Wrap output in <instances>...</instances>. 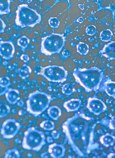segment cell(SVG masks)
I'll list each match as a JSON object with an SVG mask.
<instances>
[{
    "instance_id": "7",
    "label": "cell",
    "mask_w": 115,
    "mask_h": 158,
    "mask_svg": "<svg viewBox=\"0 0 115 158\" xmlns=\"http://www.w3.org/2000/svg\"><path fill=\"white\" fill-rule=\"evenodd\" d=\"M40 74L49 81L59 83L65 81L68 73L62 66L52 65L42 68Z\"/></svg>"
},
{
    "instance_id": "38",
    "label": "cell",
    "mask_w": 115,
    "mask_h": 158,
    "mask_svg": "<svg viewBox=\"0 0 115 158\" xmlns=\"http://www.w3.org/2000/svg\"><path fill=\"white\" fill-rule=\"evenodd\" d=\"M21 141L20 139L18 138H16L15 140V143L16 144H18L21 143Z\"/></svg>"
},
{
    "instance_id": "40",
    "label": "cell",
    "mask_w": 115,
    "mask_h": 158,
    "mask_svg": "<svg viewBox=\"0 0 115 158\" xmlns=\"http://www.w3.org/2000/svg\"><path fill=\"white\" fill-rule=\"evenodd\" d=\"M1 63H2V60H1V59H0V65H1Z\"/></svg>"
},
{
    "instance_id": "20",
    "label": "cell",
    "mask_w": 115,
    "mask_h": 158,
    "mask_svg": "<svg viewBox=\"0 0 115 158\" xmlns=\"http://www.w3.org/2000/svg\"><path fill=\"white\" fill-rule=\"evenodd\" d=\"M40 126L43 129L47 131L54 130L55 128L54 123L50 120H46L42 122L40 124Z\"/></svg>"
},
{
    "instance_id": "35",
    "label": "cell",
    "mask_w": 115,
    "mask_h": 158,
    "mask_svg": "<svg viewBox=\"0 0 115 158\" xmlns=\"http://www.w3.org/2000/svg\"><path fill=\"white\" fill-rule=\"evenodd\" d=\"M63 56L65 57H68L70 56V51L68 49H64L62 53Z\"/></svg>"
},
{
    "instance_id": "22",
    "label": "cell",
    "mask_w": 115,
    "mask_h": 158,
    "mask_svg": "<svg viewBox=\"0 0 115 158\" xmlns=\"http://www.w3.org/2000/svg\"><path fill=\"white\" fill-rule=\"evenodd\" d=\"M10 108L6 104H0V118H5L10 113Z\"/></svg>"
},
{
    "instance_id": "3",
    "label": "cell",
    "mask_w": 115,
    "mask_h": 158,
    "mask_svg": "<svg viewBox=\"0 0 115 158\" xmlns=\"http://www.w3.org/2000/svg\"><path fill=\"white\" fill-rule=\"evenodd\" d=\"M51 101L50 95L36 90L28 96L26 101L27 112L35 116L40 115L49 107Z\"/></svg>"
},
{
    "instance_id": "25",
    "label": "cell",
    "mask_w": 115,
    "mask_h": 158,
    "mask_svg": "<svg viewBox=\"0 0 115 158\" xmlns=\"http://www.w3.org/2000/svg\"><path fill=\"white\" fill-rule=\"evenodd\" d=\"M20 156V153L17 149H11L6 152L5 158H19Z\"/></svg>"
},
{
    "instance_id": "28",
    "label": "cell",
    "mask_w": 115,
    "mask_h": 158,
    "mask_svg": "<svg viewBox=\"0 0 115 158\" xmlns=\"http://www.w3.org/2000/svg\"><path fill=\"white\" fill-rule=\"evenodd\" d=\"M48 23L53 28H58L60 25V21L57 18H51L48 20Z\"/></svg>"
},
{
    "instance_id": "37",
    "label": "cell",
    "mask_w": 115,
    "mask_h": 158,
    "mask_svg": "<svg viewBox=\"0 0 115 158\" xmlns=\"http://www.w3.org/2000/svg\"><path fill=\"white\" fill-rule=\"evenodd\" d=\"M26 113H27V111H25V110H19V112H18V115L20 116H24L26 114Z\"/></svg>"
},
{
    "instance_id": "2",
    "label": "cell",
    "mask_w": 115,
    "mask_h": 158,
    "mask_svg": "<svg viewBox=\"0 0 115 158\" xmlns=\"http://www.w3.org/2000/svg\"><path fill=\"white\" fill-rule=\"evenodd\" d=\"M76 81L87 92L96 91L99 88L103 77V73L97 68L90 69L76 68L73 72Z\"/></svg>"
},
{
    "instance_id": "23",
    "label": "cell",
    "mask_w": 115,
    "mask_h": 158,
    "mask_svg": "<svg viewBox=\"0 0 115 158\" xmlns=\"http://www.w3.org/2000/svg\"><path fill=\"white\" fill-rule=\"evenodd\" d=\"M113 34L109 30H105L101 32L100 38L103 41L107 42L110 41L112 38Z\"/></svg>"
},
{
    "instance_id": "14",
    "label": "cell",
    "mask_w": 115,
    "mask_h": 158,
    "mask_svg": "<svg viewBox=\"0 0 115 158\" xmlns=\"http://www.w3.org/2000/svg\"><path fill=\"white\" fill-rule=\"evenodd\" d=\"M102 53L107 58L115 60V42L106 45L102 51Z\"/></svg>"
},
{
    "instance_id": "8",
    "label": "cell",
    "mask_w": 115,
    "mask_h": 158,
    "mask_svg": "<svg viewBox=\"0 0 115 158\" xmlns=\"http://www.w3.org/2000/svg\"><path fill=\"white\" fill-rule=\"evenodd\" d=\"M21 125L15 119H7L2 124L1 134L5 139L13 138L19 132Z\"/></svg>"
},
{
    "instance_id": "33",
    "label": "cell",
    "mask_w": 115,
    "mask_h": 158,
    "mask_svg": "<svg viewBox=\"0 0 115 158\" xmlns=\"http://www.w3.org/2000/svg\"><path fill=\"white\" fill-rule=\"evenodd\" d=\"M8 88H4V87L0 86V97L2 96L3 95L6 94Z\"/></svg>"
},
{
    "instance_id": "5",
    "label": "cell",
    "mask_w": 115,
    "mask_h": 158,
    "mask_svg": "<svg viewBox=\"0 0 115 158\" xmlns=\"http://www.w3.org/2000/svg\"><path fill=\"white\" fill-rule=\"evenodd\" d=\"M41 16L35 10L27 5H22L18 7L16 23L20 27H33L40 23Z\"/></svg>"
},
{
    "instance_id": "24",
    "label": "cell",
    "mask_w": 115,
    "mask_h": 158,
    "mask_svg": "<svg viewBox=\"0 0 115 158\" xmlns=\"http://www.w3.org/2000/svg\"><path fill=\"white\" fill-rule=\"evenodd\" d=\"M77 51L80 54L86 55L88 53L89 48L88 45L84 43H79L76 46Z\"/></svg>"
},
{
    "instance_id": "41",
    "label": "cell",
    "mask_w": 115,
    "mask_h": 158,
    "mask_svg": "<svg viewBox=\"0 0 115 158\" xmlns=\"http://www.w3.org/2000/svg\"><path fill=\"white\" fill-rule=\"evenodd\" d=\"M39 1H44V0H38Z\"/></svg>"
},
{
    "instance_id": "6",
    "label": "cell",
    "mask_w": 115,
    "mask_h": 158,
    "mask_svg": "<svg viewBox=\"0 0 115 158\" xmlns=\"http://www.w3.org/2000/svg\"><path fill=\"white\" fill-rule=\"evenodd\" d=\"M65 44V37L60 34H52L42 41L41 52L47 55L59 53Z\"/></svg>"
},
{
    "instance_id": "17",
    "label": "cell",
    "mask_w": 115,
    "mask_h": 158,
    "mask_svg": "<svg viewBox=\"0 0 115 158\" xmlns=\"http://www.w3.org/2000/svg\"><path fill=\"white\" fill-rule=\"evenodd\" d=\"M31 73V69L26 64L23 65L18 70V74L22 79H25L29 77Z\"/></svg>"
},
{
    "instance_id": "39",
    "label": "cell",
    "mask_w": 115,
    "mask_h": 158,
    "mask_svg": "<svg viewBox=\"0 0 115 158\" xmlns=\"http://www.w3.org/2000/svg\"><path fill=\"white\" fill-rule=\"evenodd\" d=\"M77 21H78V23H82L84 21V19L82 18H80L78 19Z\"/></svg>"
},
{
    "instance_id": "32",
    "label": "cell",
    "mask_w": 115,
    "mask_h": 158,
    "mask_svg": "<svg viewBox=\"0 0 115 158\" xmlns=\"http://www.w3.org/2000/svg\"><path fill=\"white\" fill-rule=\"evenodd\" d=\"M52 136L53 138L54 139H58L60 137V134L56 131L53 130L52 131L51 133Z\"/></svg>"
},
{
    "instance_id": "26",
    "label": "cell",
    "mask_w": 115,
    "mask_h": 158,
    "mask_svg": "<svg viewBox=\"0 0 115 158\" xmlns=\"http://www.w3.org/2000/svg\"><path fill=\"white\" fill-rule=\"evenodd\" d=\"M29 43L30 39L25 36L21 37V38L18 40V45L21 47V48H27Z\"/></svg>"
},
{
    "instance_id": "18",
    "label": "cell",
    "mask_w": 115,
    "mask_h": 158,
    "mask_svg": "<svg viewBox=\"0 0 115 158\" xmlns=\"http://www.w3.org/2000/svg\"><path fill=\"white\" fill-rule=\"evenodd\" d=\"M10 0H0V14L10 12Z\"/></svg>"
},
{
    "instance_id": "34",
    "label": "cell",
    "mask_w": 115,
    "mask_h": 158,
    "mask_svg": "<svg viewBox=\"0 0 115 158\" xmlns=\"http://www.w3.org/2000/svg\"><path fill=\"white\" fill-rule=\"evenodd\" d=\"M20 59H21V60H23L25 62H28L30 60V58L28 55H22L21 57H20Z\"/></svg>"
},
{
    "instance_id": "1",
    "label": "cell",
    "mask_w": 115,
    "mask_h": 158,
    "mask_svg": "<svg viewBox=\"0 0 115 158\" xmlns=\"http://www.w3.org/2000/svg\"><path fill=\"white\" fill-rule=\"evenodd\" d=\"M96 123L83 114H76L62 125L74 152L80 156L88 153L93 143Z\"/></svg>"
},
{
    "instance_id": "36",
    "label": "cell",
    "mask_w": 115,
    "mask_h": 158,
    "mask_svg": "<svg viewBox=\"0 0 115 158\" xmlns=\"http://www.w3.org/2000/svg\"><path fill=\"white\" fill-rule=\"evenodd\" d=\"M17 103H18V106L20 107H23L24 105V104L23 100L22 99H20V100L18 101V102H17Z\"/></svg>"
},
{
    "instance_id": "31",
    "label": "cell",
    "mask_w": 115,
    "mask_h": 158,
    "mask_svg": "<svg viewBox=\"0 0 115 158\" xmlns=\"http://www.w3.org/2000/svg\"><path fill=\"white\" fill-rule=\"evenodd\" d=\"M110 128L115 131V115L112 117L110 122Z\"/></svg>"
},
{
    "instance_id": "11",
    "label": "cell",
    "mask_w": 115,
    "mask_h": 158,
    "mask_svg": "<svg viewBox=\"0 0 115 158\" xmlns=\"http://www.w3.org/2000/svg\"><path fill=\"white\" fill-rule=\"evenodd\" d=\"M65 148L63 145L54 143L48 147V152L53 158H63L65 155Z\"/></svg>"
},
{
    "instance_id": "13",
    "label": "cell",
    "mask_w": 115,
    "mask_h": 158,
    "mask_svg": "<svg viewBox=\"0 0 115 158\" xmlns=\"http://www.w3.org/2000/svg\"><path fill=\"white\" fill-rule=\"evenodd\" d=\"M81 101L80 99H73L64 102V106L68 112L76 111L80 107Z\"/></svg>"
},
{
    "instance_id": "9",
    "label": "cell",
    "mask_w": 115,
    "mask_h": 158,
    "mask_svg": "<svg viewBox=\"0 0 115 158\" xmlns=\"http://www.w3.org/2000/svg\"><path fill=\"white\" fill-rule=\"evenodd\" d=\"M87 108L89 111L97 116L107 110L105 104L102 100L95 98H89L88 99Z\"/></svg>"
},
{
    "instance_id": "16",
    "label": "cell",
    "mask_w": 115,
    "mask_h": 158,
    "mask_svg": "<svg viewBox=\"0 0 115 158\" xmlns=\"http://www.w3.org/2000/svg\"><path fill=\"white\" fill-rule=\"evenodd\" d=\"M100 141L105 147L112 146L115 142V137L110 134H106L100 138Z\"/></svg>"
},
{
    "instance_id": "10",
    "label": "cell",
    "mask_w": 115,
    "mask_h": 158,
    "mask_svg": "<svg viewBox=\"0 0 115 158\" xmlns=\"http://www.w3.org/2000/svg\"><path fill=\"white\" fill-rule=\"evenodd\" d=\"M15 47L11 42H0V56L6 60H10L15 53Z\"/></svg>"
},
{
    "instance_id": "19",
    "label": "cell",
    "mask_w": 115,
    "mask_h": 158,
    "mask_svg": "<svg viewBox=\"0 0 115 158\" xmlns=\"http://www.w3.org/2000/svg\"><path fill=\"white\" fill-rule=\"evenodd\" d=\"M105 89L109 96L115 99V82H109L105 83Z\"/></svg>"
},
{
    "instance_id": "12",
    "label": "cell",
    "mask_w": 115,
    "mask_h": 158,
    "mask_svg": "<svg viewBox=\"0 0 115 158\" xmlns=\"http://www.w3.org/2000/svg\"><path fill=\"white\" fill-rule=\"evenodd\" d=\"M19 91L16 89L8 88L6 94V99L10 105H14L17 104L20 100Z\"/></svg>"
},
{
    "instance_id": "4",
    "label": "cell",
    "mask_w": 115,
    "mask_h": 158,
    "mask_svg": "<svg viewBox=\"0 0 115 158\" xmlns=\"http://www.w3.org/2000/svg\"><path fill=\"white\" fill-rule=\"evenodd\" d=\"M45 133L36 129L35 127L28 128L24 133L22 142L23 148L27 150L39 152L46 144Z\"/></svg>"
},
{
    "instance_id": "30",
    "label": "cell",
    "mask_w": 115,
    "mask_h": 158,
    "mask_svg": "<svg viewBox=\"0 0 115 158\" xmlns=\"http://www.w3.org/2000/svg\"><path fill=\"white\" fill-rule=\"evenodd\" d=\"M6 27V24L3 22V20L0 18V34H1L5 31Z\"/></svg>"
},
{
    "instance_id": "27",
    "label": "cell",
    "mask_w": 115,
    "mask_h": 158,
    "mask_svg": "<svg viewBox=\"0 0 115 158\" xmlns=\"http://www.w3.org/2000/svg\"><path fill=\"white\" fill-rule=\"evenodd\" d=\"M10 78L7 77H0V86L4 88H8L10 85Z\"/></svg>"
},
{
    "instance_id": "15",
    "label": "cell",
    "mask_w": 115,
    "mask_h": 158,
    "mask_svg": "<svg viewBox=\"0 0 115 158\" xmlns=\"http://www.w3.org/2000/svg\"><path fill=\"white\" fill-rule=\"evenodd\" d=\"M47 114L50 118L57 120L62 115V111L57 106H53L48 108Z\"/></svg>"
},
{
    "instance_id": "21",
    "label": "cell",
    "mask_w": 115,
    "mask_h": 158,
    "mask_svg": "<svg viewBox=\"0 0 115 158\" xmlns=\"http://www.w3.org/2000/svg\"><path fill=\"white\" fill-rule=\"evenodd\" d=\"M75 90L74 86L70 83L65 84L62 87V93L66 95H71L74 93Z\"/></svg>"
},
{
    "instance_id": "29",
    "label": "cell",
    "mask_w": 115,
    "mask_h": 158,
    "mask_svg": "<svg viewBox=\"0 0 115 158\" xmlns=\"http://www.w3.org/2000/svg\"><path fill=\"white\" fill-rule=\"evenodd\" d=\"M86 32L88 35H93L96 32V27L93 25H89L86 28Z\"/></svg>"
}]
</instances>
